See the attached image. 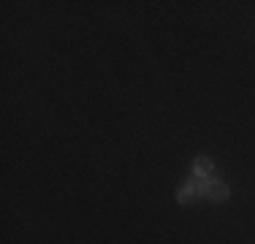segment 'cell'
Wrapping results in <instances>:
<instances>
[{"instance_id":"6da1fadb","label":"cell","mask_w":255,"mask_h":244,"mask_svg":"<svg viewBox=\"0 0 255 244\" xmlns=\"http://www.w3.org/2000/svg\"><path fill=\"white\" fill-rule=\"evenodd\" d=\"M193 185H196L198 195H206V198H212V201H226L228 198V185L223 179L209 176V179H196Z\"/></svg>"},{"instance_id":"7a4b0ae2","label":"cell","mask_w":255,"mask_h":244,"mask_svg":"<svg viewBox=\"0 0 255 244\" xmlns=\"http://www.w3.org/2000/svg\"><path fill=\"white\" fill-rule=\"evenodd\" d=\"M193 176H196V179H209V176H215V163H212V157H198V160L193 163Z\"/></svg>"},{"instance_id":"3957f363","label":"cell","mask_w":255,"mask_h":244,"mask_svg":"<svg viewBox=\"0 0 255 244\" xmlns=\"http://www.w3.org/2000/svg\"><path fill=\"white\" fill-rule=\"evenodd\" d=\"M193 195H198V193H196V185H193V182H187V185H182V187H179L177 201H179V204H190Z\"/></svg>"}]
</instances>
